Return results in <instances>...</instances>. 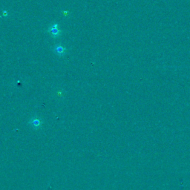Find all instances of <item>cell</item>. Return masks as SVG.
Wrapping results in <instances>:
<instances>
[{
    "label": "cell",
    "instance_id": "obj_1",
    "mask_svg": "<svg viewBox=\"0 0 190 190\" xmlns=\"http://www.w3.org/2000/svg\"><path fill=\"white\" fill-rule=\"evenodd\" d=\"M48 31L51 33L52 36H53L54 37H57L60 36V31L58 29V24H54V25H52L51 27L48 29Z\"/></svg>",
    "mask_w": 190,
    "mask_h": 190
},
{
    "label": "cell",
    "instance_id": "obj_2",
    "mask_svg": "<svg viewBox=\"0 0 190 190\" xmlns=\"http://www.w3.org/2000/svg\"><path fill=\"white\" fill-rule=\"evenodd\" d=\"M54 52L59 56H63L66 54V48L62 45H57L54 47Z\"/></svg>",
    "mask_w": 190,
    "mask_h": 190
},
{
    "label": "cell",
    "instance_id": "obj_3",
    "mask_svg": "<svg viewBox=\"0 0 190 190\" xmlns=\"http://www.w3.org/2000/svg\"><path fill=\"white\" fill-rule=\"evenodd\" d=\"M31 123L34 125V126H37L40 124V122H39V120H37V119H34V120H33V121L31 122Z\"/></svg>",
    "mask_w": 190,
    "mask_h": 190
},
{
    "label": "cell",
    "instance_id": "obj_4",
    "mask_svg": "<svg viewBox=\"0 0 190 190\" xmlns=\"http://www.w3.org/2000/svg\"><path fill=\"white\" fill-rule=\"evenodd\" d=\"M7 11H5V10H4V12H3V16H7Z\"/></svg>",
    "mask_w": 190,
    "mask_h": 190
}]
</instances>
